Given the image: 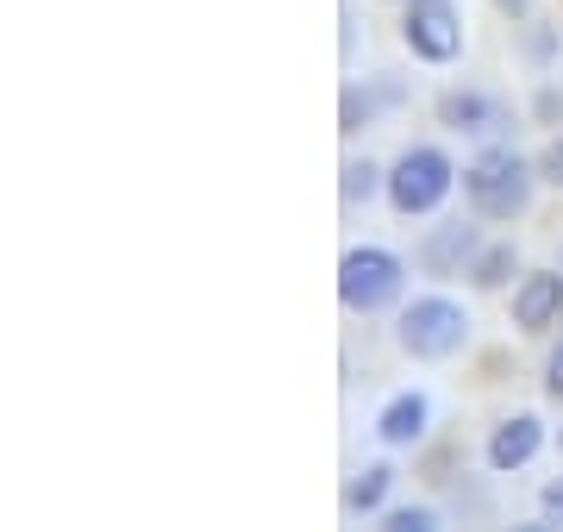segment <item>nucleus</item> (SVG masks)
Wrapping results in <instances>:
<instances>
[{
    "mask_svg": "<svg viewBox=\"0 0 563 532\" xmlns=\"http://www.w3.org/2000/svg\"><path fill=\"white\" fill-rule=\"evenodd\" d=\"M539 164L520 157L514 144H483L470 164H463V201L470 213L488 225H514L532 213V195H539Z\"/></svg>",
    "mask_w": 563,
    "mask_h": 532,
    "instance_id": "1",
    "label": "nucleus"
},
{
    "mask_svg": "<svg viewBox=\"0 0 563 532\" xmlns=\"http://www.w3.org/2000/svg\"><path fill=\"white\" fill-rule=\"evenodd\" d=\"M395 345H401V357H413V364H444V357H457V351L470 345V308H463L457 295H444V288L413 295V301L395 313Z\"/></svg>",
    "mask_w": 563,
    "mask_h": 532,
    "instance_id": "2",
    "label": "nucleus"
},
{
    "mask_svg": "<svg viewBox=\"0 0 563 532\" xmlns=\"http://www.w3.org/2000/svg\"><path fill=\"white\" fill-rule=\"evenodd\" d=\"M463 182V169L444 157L439 144H407L401 157L388 164V207L401 213V220H432L444 201H451V188Z\"/></svg>",
    "mask_w": 563,
    "mask_h": 532,
    "instance_id": "3",
    "label": "nucleus"
},
{
    "mask_svg": "<svg viewBox=\"0 0 563 532\" xmlns=\"http://www.w3.org/2000/svg\"><path fill=\"white\" fill-rule=\"evenodd\" d=\"M407 295V264L388 245H351L339 257V301L344 313H388Z\"/></svg>",
    "mask_w": 563,
    "mask_h": 532,
    "instance_id": "4",
    "label": "nucleus"
},
{
    "mask_svg": "<svg viewBox=\"0 0 563 532\" xmlns=\"http://www.w3.org/2000/svg\"><path fill=\"white\" fill-rule=\"evenodd\" d=\"M401 44L413 51L420 63L444 69V63L463 57V13L451 0H407L401 13Z\"/></svg>",
    "mask_w": 563,
    "mask_h": 532,
    "instance_id": "5",
    "label": "nucleus"
},
{
    "mask_svg": "<svg viewBox=\"0 0 563 532\" xmlns=\"http://www.w3.org/2000/svg\"><path fill=\"white\" fill-rule=\"evenodd\" d=\"M507 313H514V332H526V339L563 326V264L558 269H520V282L507 295Z\"/></svg>",
    "mask_w": 563,
    "mask_h": 532,
    "instance_id": "6",
    "label": "nucleus"
},
{
    "mask_svg": "<svg viewBox=\"0 0 563 532\" xmlns=\"http://www.w3.org/2000/svg\"><path fill=\"white\" fill-rule=\"evenodd\" d=\"M426 426H432V395L426 389H395L376 408V420H369V432H376L383 451H413L426 439Z\"/></svg>",
    "mask_w": 563,
    "mask_h": 532,
    "instance_id": "7",
    "label": "nucleus"
},
{
    "mask_svg": "<svg viewBox=\"0 0 563 532\" xmlns=\"http://www.w3.org/2000/svg\"><path fill=\"white\" fill-rule=\"evenodd\" d=\"M539 451H544V420L520 408V413H507L501 426L488 432L483 457H488V470H495V476H514V470H526Z\"/></svg>",
    "mask_w": 563,
    "mask_h": 532,
    "instance_id": "8",
    "label": "nucleus"
},
{
    "mask_svg": "<svg viewBox=\"0 0 563 532\" xmlns=\"http://www.w3.org/2000/svg\"><path fill=\"white\" fill-rule=\"evenodd\" d=\"M439 125L463 132V138H488L507 125V101L488 95V88H444L439 95Z\"/></svg>",
    "mask_w": 563,
    "mask_h": 532,
    "instance_id": "9",
    "label": "nucleus"
},
{
    "mask_svg": "<svg viewBox=\"0 0 563 532\" xmlns=\"http://www.w3.org/2000/svg\"><path fill=\"white\" fill-rule=\"evenodd\" d=\"M476 245H483L476 220H439L432 232H426V245H420V269L426 276H463L470 257H476Z\"/></svg>",
    "mask_w": 563,
    "mask_h": 532,
    "instance_id": "10",
    "label": "nucleus"
},
{
    "mask_svg": "<svg viewBox=\"0 0 563 532\" xmlns=\"http://www.w3.org/2000/svg\"><path fill=\"white\" fill-rule=\"evenodd\" d=\"M463 276H470V288H483V295H501V288H514V276H520V245H514V239H483Z\"/></svg>",
    "mask_w": 563,
    "mask_h": 532,
    "instance_id": "11",
    "label": "nucleus"
},
{
    "mask_svg": "<svg viewBox=\"0 0 563 532\" xmlns=\"http://www.w3.org/2000/svg\"><path fill=\"white\" fill-rule=\"evenodd\" d=\"M388 489H395V464H363V470L344 483V513H351V520L383 513L388 508Z\"/></svg>",
    "mask_w": 563,
    "mask_h": 532,
    "instance_id": "12",
    "label": "nucleus"
},
{
    "mask_svg": "<svg viewBox=\"0 0 563 532\" xmlns=\"http://www.w3.org/2000/svg\"><path fill=\"white\" fill-rule=\"evenodd\" d=\"M383 107H401V82L376 76V82H363V88H344V125H339V132H357V125H369Z\"/></svg>",
    "mask_w": 563,
    "mask_h": 532,
    "instance_id": "13",
    "label": "nucleus"
},
{
    "mask_svg": "<svg viewBox=\"0 0 563 532\" xmlns=\"http://www.w3.org/2000/svg\"><path fill=\"white\" fill-rule=\"evenodd\" d=\"M376 188H388V169L383 164H369V157H351V164H344V201H351V207L369 201Z\"/></svg>",
    "mask_w": 563,
    "mask_h": 532,
    "instance_id": "14",
    "label": "nucleus"
},
{
    "mask_svg": "<svg viewBox=\"0 0 563 532\" xmlns=\"http://www.w3.org/2000/svg\"><path fill=\"white\" fill-rule=\"evenodd\" d=\"M376 527L383 532H432L439 527V513L426 508V501H407V508H383L376 513Z\"/></svg>",
    "mask_w": 563,
    "mask_h": 532,
    "instance_id": "15",
    "label": "nucleus"
},
{
    "mask_svg": "<svg viewBox=\"0 0 563 532\" xmlns=\"http://www.w3.org/2000/svg\"><path fill=\"white\" fill-rule=\"evenodd\" d=\"M539 176H544L551 188H563V132H558L551 144H544V157H539Z\"/></svg>",
    "mask_w": 563,
    "mask_h": 532,
    "instance_id": "16",
    "label": "nucleus"
},
{
    "mask_svg": "<svg viewBox=\"0 0 563 532\" xmlns=\"http://www.w3.org/2000/svg\"><path fill=\"white\" fill-rule=\"evenodd\" d=\"M544 395H551V401H563V339L551 345V357H544Z\"/></svg>",
    "mask_w": 563,
    "mask_h": 532,
    "instance_id": "17",
    "label": "nucleus"
},
{
    "mask_svg": "<svg viewBox=\"0 0 563 532\" xmlns=\"http://www.w3.org/2000/svg\"><path fill=\"white\" fill-rule=\"evenodd\" d=\"M539 513H544V520H563V476H551V483H544Z\"/></svg>",
    "mask_w": 563,
    "mask_h": 532,
    "instance_id": "18",
    "label": "nucleus"
},
{
    "mask_svg": "<svg viewBox=\"0 0 563 532\" xmlns=\"http://www.w3.org/2000/svg\"><path fill=\"white\" fill-rule=\"evenodd\" d=\"M558 445H563V426H558Z\"/></svg>",
    "mask_w": 563,
    "mask_h": 532,
    "instance_id": "19",
    "label": "nucleus"
}]
</instances>
